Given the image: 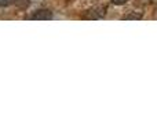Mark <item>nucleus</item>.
Masks as SVG:
<instances>
[{
  "instance_id": "f03ea898",
  "label": "nucleus",
  "mask_w": 157,
  "mask_h": 137,
  "mask_svg": "<svg viewBox=\"0 0 157 137\" xmlns=\"http://www.w3.org/2000/svg\"><path fill=\"white\" fill-rule=\"evenodd\" d=\"M14 2H15V0H0V7H6V5H10V4H13Z\"/></svg>"
},
{
  "instance_id": "7ed1b4c3",
  "label": "nucleus",
  "mask_w": 157,
  "mask_h": 137,
  "mask_svg": "<svg viewBox=\"0 0 157 137\" xmlns=\"http://www.w3.org/2000/svg\"><path fill=\"white\" fill-rule=\"evenodd\" d=\"M112 2L114 4H124V3H127V0H112Z\"/></svg>"
},
{
  "instance_id": "f257e3e1",
  "label": "nucleus",
  "mask_w": 157,
  "mask_h": 137,
  "mask_svg": "<svg viewBox=\"0 0 157 137\" xmlns=\"http://www.w3.org/2000/svg\"><path fill=\"white\" fill-rule=\"evenodd\" d=\"M51 18H52V14L48 10H37L32 15V19H36V21H50Z\"/></svg>"
}]
</instances>
